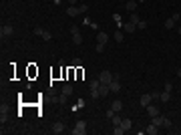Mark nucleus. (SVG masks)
Returning <instances> with one entry per match:
<instances>
[{"instance_id":"obj_1","label":"nucleus","mask_w":181,"mask_h":135,"mask_svg":"<svg viewBox=\"0 0 181 135\" xmlns=\"http://www.w3.org/2000/svg\"><path fill=\"white\" fill-rule=\"evenodd\" d=\"M85 133H87V123L83 119H79L77 125H75V129H73V135H85Z\"/></svg>"},{"instance_id":"obj_2","label":"nucleus","mask_w":181,"mask_h":135,"mask_svg":"<svg viewBox=\"0 0 181 135\" xmlns=\"http://www.w3.org/2000/svg\"><path fill=\"white\" fill-rule=\"evenodd\" d=\"M34 34H36V36H40L42 40H46V43H48V40H52V34L48 32V30H45V28H38V26H36V28H34Z\"/></svg>"},{"instance_id":"obj_3","label":"nucleus","mask_w":181,"mask_h":135,"mask_svg":"<svg viewBox=\"0 0 181 135\" xmlns=\"http://www.w3.org/2000/svg\"><path fill=\"white\" fill-rule=\"evenodd\" d=\"M113 79H115V77H113V73H111V71H103L101 75H99V81H101L103 85H109Z\"/></svg>"},{"instance_id":"obj_4","label":"nucleus","mask_w":181,"mask_h":135,"mask_svg":"<svg viewBox=\"0 0 181 135\" xmlns=\"http://www.w3.org/2000/svg\"><path fill=\"white\" fill-rule=\"evenodd\" d=\"M70 34H73V43H75V45H80V43H83V34L79 32L77 26H70Z\"/></svg>"},{"instance_id":"obj_5","label":"nucleus","mask_w":181,"mask_h":135,"mask_svg":"<svg viewBox=\"0 0 181 135\" xmlns=\"http://www.w3.org/2000/svg\"><path fill=\"white\" fill-rule=\"evenodd\" d=\"M14 32V28H12V24H2V28H0V34H2V38H6V36H10Z\"/></svg>"},{"instance_id":"obj_6","label":"nucleus","mask_w":181,"mask_h":135,"mask_svg":"<svg viewBox=\"0 0 181 135\" xmlns=\"http://www.w3.org/2000/svg\"><path fill=\"white\" fill-rule=\"evenodd\" d=\"M52 133H55V135L65 133V123H62V121H57V123L52 125Z\"/></svg>"},{"instance_id":"obj_7","label":"nucleus","mask_w":181,"mask_h":135,"mask_svg":"<svg viewBox=\"0 0 181 135\" xmlns=\"http://www.w3.org/2000/svg\"><path fill=\"white\" fill-rule=\"evenodd\" d=\"M8 117H10V115H8V109H6V107L2 105V107H0V123L4 125L6 121H8Z\"/></svg>"},{"instance_id":"obj_8","label":"nucleus","mask_w":181,"mask_h":135,"mask_svg":"<svg viewBox=\"0 0 181 135\" xmlns=\"http://www.w3.org/2000/svg\"><path fill=\"white\" fill-rule=\"evenodd\" d=\"M97 43H99V45H107V43H109V34L107 32H97Z\"/></svg>"},{"instance_id":"obj_9","label":"nucleus","mask_w":181,"mask_h":135,"mask_svg":"<svg viewBox=\"0 0 181 135\" xmlns=\"http://www.w3.org/2000/svg\"><path fill=\"white\" fill-rule=\"evenodd\" d=\"M151 101H153L151 93H147V95H141V99H139V103H141L143 107H147V105H151Z\"/></svg>"},{"instance_id":"obj_10","label":"nucleus","mask_w":181,"mask_h":135,"mask_svg":"<svg viewBox=\"0 0 181 135\" xmlns=\"http://www.w3.org/2000/svg\"><path fill=\"white\" fill-rule=\"evenodd\" d=\"M109 89L113 91V93H119V91H121V83H119L117 79H113L111 83H109Z\"/></svg>"},{"instance_id":"obj_11","label":"nucleus","mask_w":181,"mask_h":135,"mask_svg":"<svg viewBox=\"0 0 181 135\" xmlns=\"http://www.w3.org/2000/svg\"><path fill=\"white\" fill-rule=\"evenodd\" d=\"M163 117H165V115H161V113H159V115H155V117H151V119H153L151 123L157 125V127H163Z\"/></svg>"},{"instance_id":"obj_12","label":"nucleus","mask_w":181,"mask_h":135,"mask_svg":"<svg viewBox=\"0 0 181 135\" xmlns=\"http://www.w3.org/2000/svg\"><path fill=\"white\" fill-rule=\"evenodd\" d=\"M145 109H147V113H149V117H155V115H159V109L157 107H155V105H147V107H145Z\"/></svg>"},{"instance_id":"obj_13","label":"nucleus","mask_w":181,"mask_h":135,"mask_svg":"<svg viewBox=\"0 0 181 135\" xmlns=\"http://www.w3.org/2000/svg\"><path fill=\"white\" fill-rule=\"evenodd\" d=\"M123 30H125V32H135L137 26L131 22V20H129V22H125V24H123Z\"/></svg>"},{"instance_id":"obj_14","label":"nucleus","mask_w":181,"mask_h":135,"mask_svg":"<svg viewBox=\"0 0 181 135\" xmlns=\"http://www.w3.org/2000/svg\"><path fill=\"white\" fill-rule=\"evenodd\" d=\"M111 109H113V111H121V109H123V101H119V99H115L113 103H111Z\"/></svg>"},{"instance_id":"obj_15","label":"nucleus","mask_w":181,"mask_h":135,"mask_svg":"<svg viewBox=\"0 0 181 135\" xmlns=\"http://www.w3.org/2000/svg\"><path fill=\"white\" fill-rule=\"evenodd\" d=\"M99 93H101V97H107L109 93H111V89H109V85H99Z\"/></svg>"},{"instance_id":"obj_16","label":"nucleus","mask_w":181,"mask_h":135,"mask_svg":"<svg viewBox=\"0 0 181 135\" xmlns=\"http://www.w3.org/2000/svg\"><path fill=\"white\" fill-rule=\"evenodd\" d=\"M145 133H149V135H157V133H159V127L151 123V125L147 127V129H145Z\"/></svg>"},{"instance_id":"obj_17","label":"nucleus","mask_w":181,"mask_h":135,"mask_svg":"<svg viewBox=\"0 0 181 135\" xmlns=\"http://www.w3.org/2000/svg\"><path fill=\"white\" fill-rule=\"evenodd\" d=\"M125 8H127L129 12H135L137 10V2H135V0H129V2L125 4Z\"/></svg>"},{"instance_id":"obj_18","label":"nucleus","mask_w":181,"mask_h":135,"mask_svg":"<svg viewBox=\"0 0 181 135\" xmlns=\"http://www.w3.org/2000/svg\"><path fill=\"white\" fill-rule=\"evenodd\" d=\"M169 99H171V93H169V91H163V93H161V97H159V101H161V103H169Z\"/></svg>"},{"instance_id":"obj_19","label":"nucleus","mask_w":181,"mask_h":135,"mask_svg":"<svg viewBox=\"0 0 181 135\" xmlns=\"http://www.w3.org/2000/svg\"><path fill=\"white\" fill-rule=\"evenodd\" d=\"M67 14H68V16H77V14H80V12H79V6H68Z\"/></svg>"},{"instance_id":"obj_20","label":"nucleus","mask_w":181,"mask_h":135,"mask_svg":"<svg viewBox=\"0 0 181 135\" xmlns=\"http://www.w3.org/2000/svg\"><path fill=\"white\" fill-rule=\"evenodd\" d=\"M111 121H113V125H121V121H123V117H121L119 113H115L113 117H111Z\"/></svg>"},{"instance_id":"obj_21","label":"nucleus","mask_w":181,"mask_h":135,"mask_svg":"<svg viewBox=\"0 0 181 135\" xmlns=\"http://www.w3.org/2000/svg\"><path fill=\"white\" fill-rule=\"evenodd\" d=\"M131 125H133V123H131V119H123V121H121V127H123L125 131H129V129H131Z\"/></svg>"},{"instance_id":"obj_22","label":"nucleus","mask_w":181,"mask_h":135,"mask_svg":"<svg viewBox=\"0 0 181 135\" xmlns=\"http://www.w3.org/2000/svg\"><path fill=\"white\" fill-rule=\"evenodd\" d=\"M175 24H177V22H175V20H173V18H171V16H169V18L165 20V28H167V30H171V28H173Z\"/></svg>"},{"instance_id":"obj_23","label":"nucleus","mask_w":181,"mask_h":135,"mask_svg":"<svg viewBox=\"0 0 181 135\" xmlns=\"http://www.w3.org/2000/svg\"><path fill=\"white\" fill-rule=\"evenodd\" d=\"M115 40H117V43H123V40H125V34L121 32V30H117V32H115Z\"/></svg>"},{"instance_id":"obj_24","label":"nucleus","mask_w":181,"mask_h":135,"mask_svg":"<svg viewBox=\"0 0 181 135\" xmlns=\"http://www.w3.org/2000/svg\"><path fill=\"white\" fill-rule=\"evenodd\" d=\"M125 133V129L121 127V125H115V129H113V135H123Z\"/></svg>"},{"instance_id":"obj_25","label":"nucleus","mask_w":181,"mask_h":135,"mask_svg":"<svg viewBox=\"0 0 181 135\" xmlns=\"http://www.w3.org/2000/svg\"><path fill=\"white\" fill-rule=\"evenodd\" d=\"M80 65H83V61H80V58H73V63H70V67H73V69H79Z\"/></svg>"},{"instance_id":"obj_26","label":"nucleus","mask_w":181,"mask_h":135,"mask_svg":"<svg viewBox=\"0 0 181 135\" xmlns=\"http://www.w3.org/2000/svg\"><path fill=\"white\" fill-rule=\"evenodd\" d=\"M62 93L70 97V95H73V87H70V85H65V87H62Z\"/></svg>"},{"instance_id":"obj_27","label":"nucleus","mask_w":181,"mask_h":135,"mask_svg":"<svg viewBox=\"0 0 181 135\" xmlns=\"http://www.w3.org/2000/svg\"><path fill=\"white\" fill-rule=\"evenodd\" d=\"M139 20H141V18L137 16L135 12H131V22H133V24H135V26H137V24H139Z\"/></svg>"},{"instance_id":"obj_28","label":"nucleus","mask_w":181,"mask_h":135,"mask_svg":"<svg viewBox=\"0 0 181 135\" xmlns=\"http://www.w3.org/2000/svg\"><path fill=\"white\" fill-rule=\"evenodd\" d=\"M90 97H93V99H99V97H101L99 89H90Z\"/></svg>"},{"instance_id":"obj_29","label":"nucleus","mask_w":181,"mask_h":135,"mask_svg":"<svg viewBox=\"0 0 181 135\" xmlns=\"http://www.w3.org/2000/svg\"><path fill=\"white\" fill-rule=\"evenodd\" d=\"M67 97H68V95H65V93H62V95L58 97V103H60V105H65V103H67Z\"/></svg>"},{"instance_id":"obj_30","label":"nucleus","mask_w":181,"mask_h":135,"mask_svg":"<svg viewBox=\"0 0 181 135\" xmlns=\"http://www.w3.org/2000/svg\"><path fill=\"white\" fill-rule=\"evenodd\" d=\"M87 10H89V6H87V4H80V6H79V12H80V14H85Z\"/></svg>"},{"instance_id":"obj_31","label":"nucleus","mask_w":181,"mask_h":135,"mask_svg":"<svg viewBox=\"0 0 181 135\" xmlns=\"http://www.w3.org/2000/svg\"><path fill=\"white\" fill-rule=\"evenodd\" d=\"M171 18H173L175 22H179V20H181V14H179V12H175V14H171Z\"/></svg>"},{"instance_id":"obj_32","label":"nucleus","mask_w":181,"mask_h":135,"mask_svg":"<svg viewBox=\"0 0 181 135\" xmlns=\"http://www.w3.org/2000/svg\"><path fill=\"white\" fill-rule=\"evenodd\" d=\"M95 51H97V53H103V51H105V45H99V43H97V46H95Z\"/></svg>"},{"instance_id":"obj_33","label":"nucleus","mask_w":181,"mask_h":135,"mask_svg":"<svg viewBox=\"0 0 181 135\" xmlns=\"http://www.w3.org/2000/svg\"><path fill=\"white\" fill-rule=\"evenodd\" d=\"M163 127H171V119H167V117H163Z\"/></svg>"},{"instance_id":"obj_34","label":"nucleus","mask_w":181,"mask_h":135,"mask_svg":"<svg viewBox=\"0 0 181 135\" xmlns=\"http://www.w3.org/2000/svg\"><path fill=\"white\" fill-rule=\"evenodd\" d=\"M85 24H89V26H93V28H97V24L93 22V20H89V18H85Z\"/></svg>"},{"instance_id":"obj_35","label":"nucleus","mask_w":181,"mask_h":135,"mask_svg":"<svg viewBox=\"0 0 181 135\" xmlns=\"http://www.w3.org/2000/svg\"><path fill=\"white\" fill-rule=\"evenodd\" d=\"M165 91H169V93H171V91H173V85H171V83H165Z\"/></svg>"},{"instance_id":"obj_36","label":"nucleus","mask_w":181,"mask_h":135,"mask_svg":"<svg viewBox=\"0 0 181 135\" xmlns=\"http://www.w3.org/2000/svg\"><path fill=\"white\" fill-rule=\"evenodd\" d=\"M115 113H117V111H113V109H109V111H107V117H109V119H111V117H113Z\"/></svg>"},{"instance_id":"obj_37","label":"nucleus","mask_w":181,"mask_h":135,"mask_svg":"<svg viewBox=\"0 0 181 135\" xmlns=\"http://www.w3.org/2000/svg\"><path fill=\"white\" fill-rule=\"evenodd\" d=\"M77 2H79V0H68V4H73V6H75Z\"/></svg>"},{"instance_id":"obj_38","label":"nucleus","mask_w":181,"mask_h":135,"mask_svg":"<svg viewBox=\"0 0 181 135\" xmlns=\"http://www.w3.org/2000/svg\"><path fill=\"white\" fill-rule=\"evenodd\" d=\"M177 77H179V79H181V69H179V71H177Z\"/></svg>"},{"instance_id":"obj_39","label":"nucleus","mask_w":181,"mask_h":135,"mask_svg":"<svg viewBox=\"0 0 181 135\" xmlns=\"http://www.w3.org/2000/svg\"><path fill=\"white\" fill-rule=\"evenodd\" d=\"M177 32H179V34H181V24H179V28H177Z\"/></svg>"}]
</instances>
